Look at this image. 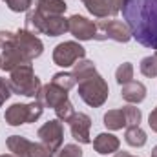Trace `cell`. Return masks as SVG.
<instances>
[{
    "instance_id": "9a60e30c",
    "label": "cell",
    "mask_w": 157,
    "mask_h": 157,
    "mask_svg": "<svg viewBox=\"0 0 157 157\" xmlns=\"http://www.w3.org/2000/svg\"><path fill=\"white\" fill-rule=\"evenodd\" d=\"M121 97L130 104H139L146 99V86L139 80H130L121 86Z\"/></svg>"
},
{
    "instance_id": "e575fe53",
    "label": "cell",
    "mask_w": 157,
    "mask_h": 157,
    "mask_svg": "<svg viewBox=\"0 0 157 157\" xmlns=\"http://www.w3.org/2000/svg\"><path fill=\"white\" fill-rule=\"evenodd\" d=\"M0 157H15V155H13V154H2Z\"/></svg>"
},
{
    "instance_id": "3957f363",
    "label": "cell",
    "mask_w": 157,
    "mask_h": 157,
    "mask_svg": "<svg viewBox=\"0 0 157 157\" xmlns=\"http://www.w3.org/2000/svg\"><path fill=\"white\" fill-rule=\"evenodd\" d=\"M9 86H11V91L17 95L37 97V93L42 88V82L35 75L31 64H22L13 71H9Z\"/></svg>"
},
{
    "instance_id": "44dd1931",
    "label": "cell",
    "mask_w": 157,
    "mask_h": 157,
    "mask_svg": "<svg viewBox=\"0 0 157 157\" xmlns=\"http://www.w3.org/2000/svg\"><path fill=\"white\" fill-rule=\"evenodd\" d=\"M84 4V7L88 9L90 15L97 17V18H108L110 17V7H108V0H80Z\"/></svg>"
},
{
    "instance_id": "603a6c76",
    "label": "cell",
    "mask_w": 157,
    "mask_h": 157,
    "mask_svg": "<svg viewBox=\"0 0 157 157\" xmlns=\"http://www.w3.org/2000/svg\"><path fill=\"white\" fill-rule=\"evenodd\" d=\"M139 70H141V73H143L144 77H150V78L157 77V57L155 55L144 57V59L141 60V64H139Z\"/></svg>"
},
{
    "instance_id": "6da1fadb",
    "label": "cell",
    "mask_w": 157,
    "mask_h": 157,
    "mask_svg": "<svg viewBox=\"0 0 157 157\" xmlns=\"http://www.w3.org/2000/svg\"><path fill=\"white\" fill-rule=\"evenodd\" d=\"M121 11L132 39L144 48L157 49V0H126Z\"/></svg>"
},
{
    "instance_id": "8d00e7d4",
    "label": "cell",
    "mask_w": 157,
    "mask_h": 157,
    "mask_svg": "<svg viewBox=\"0 0 157 157\" xmlns=\"http://www.w3.org/2000/svg\"><path fill=\"white\" fill-rule=\"evenodd\" d=\"M0 64H2V59H0Z\"/></svg>"
},
{
    "instance_id": "f1b7e54d",
    "label": "cell",
    "mask_w": 157,
    "mask_h": 157,
    "mask_svg": "<svg viewBox=\"0 0 157 157\" xmlns=\"http://www.w3.org/2000/svg\"><path fill=\"white\" fill-rule=\"evenodd\" d=\"M11 95H13V91H11L9 80H6L4 77H0V108H2V104H4Z\"/></svg>"
},
{
    "instance_id": "1f68e13d",
    "label": "cell",
    "mask_w": 157,
    "mask_h": 157,
    "mask_svg": "<svg viewBox=\"0 0 157 157\" xmlns=\"http://www.w3.org/2000/svg\"><path fill=\"white\" fill-rule=\"evenodd\" d=\"M148 126L152 128V132L157 133V106L152 110V113H150V117H148Z\"/></svg>"
},
{
    "instance_id": "484cf974",
    "label": "cell",
    "mask_w": 157,
    "mask_h": 157,
    "mask_svg": "<svg viewBox=\"0 0 157 157\" xmlns=\"http://www.w3.org/2000/svg\"><path fill=\"white\" fill-rule=\"evenodd\" d=\"M55 113H57V119H59V121L68 122L70 119L73 117L75 108H73V104H71V102H70V99H68L66 102H62V104H59V106L55 108Z\"/></svg>"
},
{
    "instance_id": "ac0fdd59",
    "label": "cell",
    "mask_w": 157,
    "mask_h": 157,
    "mask_svg": "<svg viewBox=\"0 0 157 157\" xmlns=\"http://www.w3.org/2000/svg\"><path fill=\"white\" fill-rule=\"evenodd\" d=\"M102 121H104V126H106L108 130H112V132H117V130H122V128L128 126L126 115H124V110H122V108L108 110V112L104 113Z\"/></svg>"
},
{
    "instance_id": "8992f818",
    "label": "cell",
    "mask_w": 157,
    "mask_h": 157,
    "mask_svg": "<svg viewBox=\"0 0 157 157\" xmlns=\"http://www.w3.org/2000/svg\"><path fill=\"white\" fill-rule=\"evenodd\" d=\"M6 144L15 157H53L42 143H33L22 135H9Z\"/></svg>"
},
{
    "instance_id": "d6a6232c",
    "label": "cell",
    "mask_w": 157,
    "mask_h": 157,
    "mask_svg": "<svg viewBox=\"0 0 157 157\" xmlns=\"http://www.w3.org/2000/svg\"><path fill=\"white\" fill-rule=\"evenodd\" d=\"M113 157H126V152H115Z\"/></svg>"
},
{
    "instance_id": "7a4b0ae2",
    "label": "cell",
    "mask_w": 157,
    "mask_h": 157,
    "mask_svg": "<svg viewBox=\"0 0 157 157\" xmlns=\"http://www.w3.org/2000/svg\"><path fill=\"white\" fill-rule=\"evenodd\" d=\"M26 29L35 35H48V37H60L68 31V18L64 15H40L37 9H29L26 15Z\"/></svg>"
},
{
    "instance_id": "52a82bcc",
    "label": "cell",
    "mask_w": 157,
    "mask_h": 157,
    "mask_svg": "<svg viewBox=\"0 0 157 157\" xmlns=\"http://www.w3.org/2000/svg\"><path fill=\"white\" fill-rule=\"evenodd\" d=\"M97 26V33H95V39L93 40H115L121 44H126L132 39V33H130V28L126 26V22H121L115 18H102L99 22H95Z\"/></svg>"
},
{
    "instance_id": "7c38bea8",
    "label": "cell",
    "mask_w": 157,
    "mask_h": 157,
    "mask_svg": "<svg viewBox=\"0 0 157 157\" xmlns=\"http://www.w3.org/2000/svg\"><path fill=\"white\" fill-rule=\"evenodd\" d=\"M35 101L39 104H42V108H53L55 110L59 104L68 101V91L59 88V86H55L53 82H48V84H42V88L37 93Z\"/></svg>"
},
{
    "instance_id": "7402d4cb",
    "label": "cell",
    "mask_w": 157,
    "mask_h": 157,
    "mask_svg": "<svg viewBox=\"0 0 157 157\" xmlns=\"http://www.w3.org/2000/svg\"><path fill=\"white\" fill-rule=\"evenodd\" d=\"M51 82H53L55 86L66 90V91H70V90L77 84L75 77H73L71 73H68V71H59V73H55V75L51 77Z\"/></svg>"
},
{
    "instance_id": "83f0119b",
    "label": "cell",
    "mask_w": 157,
    "mask_h": 157,
    "mask_svg": "<svg viewBox=\"0 0 157 157\" xmlns=\"http://www.w3.org/2000/svg\"><path fill=\"white\" fill-rule=\"evenodd\" d=\"M7 7L15 13H24V11H29L33 0H6Z\"/></svg>"
},
{
    "instance_id": "277c9868",
    "label": "cell",
    "mask_w": 157,
    "mask_h": 157,
    "mask_svg": "<svg viewBox=\"0 0 157 157\" xmlns=\"http://www.w3.org/2000/svg\"><path fill=\"white\" fill-rule=\"evenodd\" d=\"M78 97L91 108H101L106 101H108V95H110V88H108V82L104 80L102 75L95 73L91 77L84 78L78 82Z\"/></svg>"
},
{
    "instance_id": "5bb4252c",
    "label": "cell",
    "mask_w": 157,
    "mask_h": 157,
    "mask_svg": "<svg viewBox=\"0 0 157 157\" xmlns=\"http://www.w3.org/2000/svg\"><path fill=\"white\" fill-rule=\"evenodd\" d=\"M70 124V132H71V137L80 143V144H90L91 143V137H90V130H91V119L88 117L86 113L82 112H75L73 117L68 121Z\"/></svg>"
},
{
    "instance_id": "4316f807",
    "label": "cell",
    "mask_w": 157,
    "mask_h": 157,
    "mask_svg": "<svg viewBox=\"0 0 157 157\" xmlns=\"http://www.w3.org/2000/svg\"><path fill=\"white\" fill-rule=\"evenodd\" d=\"M53 157H82V148L78 146V144H73V143H70V144H64V146H60Z\"/></svg>"
},
{
    "instance_id": "cb8c5ba5",
    "label": "cell",
    "mask_w": 157,
    "mask_h": 157,
    "mask_svg": "<svg viewBox=\"0 0 157 157\" xmlns=\"http://www.w3.org/2000/svg\"><path fill=\"white\" fill-rule=\"evenodd\" d=\"M115 80L121 86L126 84V82H130V80H133V64L132 62H122L115 70Z\"/></svg>"
},
{
    "instance_id": "4fadbf2b",
    "label": "cell",
    "mask_w": 157,
    "mask_h": 157,
    "mask_svg": "<svg viewBox=\"0 0 157 157\" xmlns=\"http://www.w3.org/2000/svg\"><path fill=\"white\" fill-rule=\"evenodd\" d=\"M2 64H0V70L4 71H13L15 68L22 66V64H31V60L26 57V53L18 48V44L13 40L11 44H7L6 48H2Z\"/></svg>"
},
{
    "instance_id": "ffe728a7",
    "label": "cell",
    "mask_w": 157,
    "mask_h": 157,
    "mask_svg": "<svg viewBox=\"0 0 157 157\" xmlns=\"http://www.w3.org/2000/svg\"><path fill=\"white\" fill-rule=\"evenodd\" d=\"M95 73H97V68H95L93 60H88V59H82V60L75 62V64H73V70H71V75L75 77L77 82L91 77V75H95Z\"/></svg>"
},
{
    "instance_id": "5b68a950",
    "label": "cell",
    "mask_w": 157,
    "mask_h": 157,
    "mask_svg": "<svg viewBox=\"0 0 157 157\" xmlns=\"http://www.w3.org/2000/svg\"><path fill=\"white\" fill-rule=\"evenodd\" d=\"M44 112L42 104H39L37 101L35 102H29V104H22V102H15L11 104L6 113L4 119L9 126H20V124H29V122H37Z\"/></svg>"
},
{
    "instance_id": "2e32d148",
    "label": "cell",
    "mask_w": 157,
    "mask_h": 157,
    "mask_svg": "<svg viewBox=\"0 0 157 157\" xmlns=\"http://www.w3.org/2000/svg\"><path fill=\"white\" fill-rule=\"evenodd\" d=\"M119 148H121V141H119V137H115L113 133L102 132V133H99L93 139V150L97 154H101V155L115 154V152H119Z\"/></svg>"
},
{
    "instance_id": "9c48e42d",
    "label": "cell",
    "mask_w": 157,
    "mask_h": 157,
    "mask_svg": "<svg viewBox=\"0 0 157 157\" xmlns=\"http://www.w3.org/2000/svg\"><path fill=\"white\" fill-rule=\"evenodd\" d=\"M37 137L51 154H55L64 143V124H62V121L51 119V121L44 122L37 132Z\"/></svg>"
},
{
    "instance_id": "d590c367",
    "label": "cell",
    "mask_w": 157,
    "mask_h": 157,
    "mask_svg": "<svg viewBox=\"0 0 157 157\" xmlns=\"http://www.w3.org/2000/svg\"><path fill=\"white\" fill-rule=\"evenodd\" d=\"M126 157H137V155H132V154H128V152H126Z\"/></svg>"
},
{
    "instance_id": "836d02e7",
    "label": "cell",
    "mask_w": 157,
    "mask_h": 157,
    "mask_svg": "<svg viewBox=\"0 0 157 157\" xmlns=\"http://www.w3.org/2000/svg\"><path fill=\"white\" fill-rule=\"evenodd\" d=\"M152 157H157V146L154 148V150H152Z\"/></svg>"
},
{
    "instance_id": "30bf717a",
    "label": "cell",
    "mask_w": 157,
    "mask_h": 157,
    "mask_svg": "<svg viewBox=\"0 0 157 157\" xmlns=\"http://www.w3.org/2000/svg\"><path fill=\"white\" fill-rule=\"evenodd\" d=\"M15 42L18 44V48L26 53V57H28L31 62H33L35 59H39L40 55H42V51H44L42 40H40L35 33L28 31L26 28H24V29H18V31L15 33Z\"/></svg>"
},
{
    "instance_id": "74e56055",
    "label": "cell",
    "mask_w": 157,
    "mask_h": 157,
    "mask_svg": "<svg viewBox=\"0 0 157 157\" xmlns=\"http://www.w3.org/2000/svg\"><path fill=\"white\" fill-rule=\"evenodd\" d=\"M155 57H157V51H155Z\"/></svg>"
},
{
    "instance_id": "ba28073f",
    "label": "cell",
    "mask_w": 157,
    "mask_h": 157,
    "mask_svg": "<svg viewBox=\"0 0 157 157\" xmlns=\"http://www.w3.org/2000/svg\"><path fill=\"white\" fill-rule=\"evenodd\" d=\"M84 57H86V49L75 40L60 42L53 49V62L60 68H73V64L82 60Z\"/></svg>"
},
{
    "instance_id": "8fae6325",
    "label": "cell",
    "mask_w": 157,
    "mask_h": 157,
    "mask_svg": "<svg viewBox=\"0 0 157 157\" xmlns=\"http://www.w3.org/2000/svg\"><path fill=\"white\" fill-rule=\"evenodd\" d=\"M68 31L75 37L77 40H93L97 33V26L93 20L82 17V15H71L68 18Z\"/></svg>"
},
{
    "instance_id": "e0dca14e",
    "label": "cell",
    "mask_w": 157,
    "mask_h": 157,
    "mask_svg": "<svg viewBox=\"0 0 157 157\" xmlns=\"http://www.w3.org/2000/svg\"><path fill=\"white\" fill-rule=\"evenodd\" d=\"M35 9L40 15L49 17V15H64L68 6H66L64 0H37Z\"/></svg>"
},
{
    "instance_id": "d4e9b609",
    "label": "cell",
    "mask_w": 157,
    "mask_h": 157,
    "mask_svg": "<svg viewBox=\"0 0 157 157\" xmlns=\"http://www.w3.org/2000/svg\"><path fill=\"white\" fill-rule=\"evenodd\" d=\"M122 110H124L128 126H139V122H141V119H143V113H141V110H139L137 106L128 104V106H122Z\"/></svg>"
},
{
    "instance_id": "d6986e66",
    "label": "cell",
    "mask_w": 157,
    "mask_h": 157,
    "mask_svg": "<svg viewBox=\"0 0 157 157\" xmlns=\"http://www.w3.org/2000/svg\"><path fill=\"white\" fill-rule=\"evenodd\" d=\"M124 141L133 146V148H143L148 141L146 137V132L141 128V126H126V132H124Z\"/></svg>"
},
{
    "instance_id": "4dcf8cb0",
    "label": "cell",
    "mask_w": 157,
    "mask_h": 157,
    "mask_svg": "<svg viewBox=\"0 0 157 157\" xmlns=\"http://www.w3.org/2000/svg\"><path fill=\"white\" fill-rule=\"evenodd\" d=\"M13 40H15V33L13 31H0V48H6Z\"/></svg>"
},
{
    "instance_id": "f546056e",
    "label": "cell",
    "mask_w": 157,
    "mask_h": 157,
    "mask_svg": "<svg viewBox=\"0 0 157 157\" xmlns=\"http://www.w3.org/2000/svg\"><path fill=\"white\" fill-rule=\"evenodd\" d=\"M126 0H108V7H110V17H115L121 13L122 6H124Z\"/></svg>"
}]
</instances>
